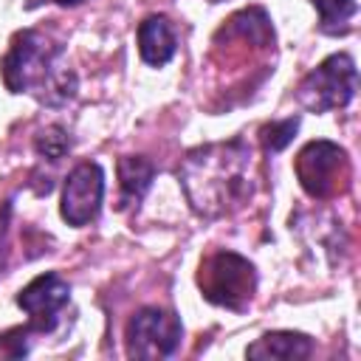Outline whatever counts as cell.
I'll return each mask as SVG.
<instances>
[{"label": "cell", "mask_w": 361, "mask_h": 361, "mask_svg": "<svg viewBox=\"0 0 361 361\" xmlns=\"http://www.w3.org/2000/svg\"><path fill=\"white\" fill-rule=\"evenodd\" d=\"M178 180L200 217L228 214L251 195V147L243 138L195 147L180 161Z\"/></svg>", "instance_id": "obj_1"}, {"label": "cell", "mask_w": 361, "mask_h": 361, "mask_svg": "<svg viewBox=\"0 0 361 361\" xmlns=\"http://www.w3.org/2000/svg\"><path fill=\"white\" fill-rule=\"evenodd\" d=\"M0 71L11 93H31L51 107L65 104L76 93V76L65 65L62 45L34 28H25L11 39Z\"/></svg>", "instance_id": "obj_2"}, {"label": "cell", "mask_w": 361, "mask_h": 361, "mask_svg": "<svg viewBox=\"0 0 361 361\" xmlns=\"http://www.w3.org/2000/svg\"><path fill=\"white\" fill-rule=\"evenodd\" d=\"M197 285L206 302L228 310H245L257 290V271L234 251H214L200 262Z\"/></svg>", "instance_id": "obj_3"}, {"label": "cell", "mask_w": 361, "mask_h": 361, "mask_svg": "<svg viewBox=\"0 0 361 361\" xmlns=\"http://www.w3.org/2000/svg\"><path fill=\"white\" fill-rule=\"evenodd\" d=\"M358 87V71L353 56L333 54L322 65H316L296 87V99L310 113H327L353 102Z\"/></svg>", "instance_id": "obj_4"}, {"label": "cell", "mask_w": 361, "mask_h": 361, "mask_svg": "<svg viewBox=\"0 0 361 361\" xmlns=\"http://www.w3.org/2000/svg\"><path fill=\"white\" fill-rule=\"evenodd\" d=\"M293 169H296V178L302 183V189L316 200L338 195L350 180L347 152L333 141H310V144H305L299 149V155H296Z\"/></svg>", "instance_id": "obj_5"}, {"label": "cell", "mask_w": 361, "mask_h": 361, "mask_svg": "<svg viewBox=\"0 0 361 361\" xmlns=\"http://www.w3.org/2000/svg\"><path fill=\"white\" fill-rule=\"evenodd\" d=\"M183 336L180 319L172 310L164 307H141L130 322H127V355L130 358H166L178 350Z\"/></svg>", "instance_id": "obj_6"}, {"label": "cell", "mask_w": 361, "mask_h": 361, "mask_svg": "<svg viewBox=\"0 0 361 361\" xmlns=\"http://www.w3.org/2000/svg\"><path fill=\"white\" fill-rule=\"evenodd\" d=\"M102 197H104V172L99 164L85 161V164L73 166L68 180H65L62 217L71 226H87L99 214Z\"/></svg>", "instance_id": "obj_7"}, {"label": "cell", "mask_w": 361, "mask_h": 361, "mask_svg": "<svg viewBox=\"0 0 361 361\" xmlns=\"http://www.w3.org/2000/svg\"><path fill=\"white\" fill-rule=\"evenodd\" d=\"M68 299H71V285L59 274H39L20 290L17 305L28 313V327L45 333L56 324Z\"/></svg>", "instance_id": "obj_8"}, {"label": "cell", "mask_w": 361, "mask_h": 361, "mask_svg": "<svg viewBox=\"0 0 361 361\" xmlns=\"http://www.w3.org/2000/svg\"><path fill=\"white\" fill-rule=\"evenodd\" d=\"M178 51V39L172 23L164 14H152L138 25V54L147 65L164 68Z\"/></svg>", "instance_id": "obj_9"}, {"label": "cell", "mask_w": 361, "mask_h": 361, "mask_svg": "<svg viewBox=\"0 0 361 361\" xmlns=\"http://www.w3.org/2000/svg\"><path fill=\"white\" fill-rule=\"evenodd\" d=\"M310 353H313V341L305 333H293V330L265 333L245 350L248 358H259V361H296V358H307Z\"/></svg>", "instance_id": "obj_10"}, {"label": "cell", "mask_w": 361, "mask_h": 361, "mask_svg": "<svg viewBox=\"0 0 361 361\" xmlns=\"http://www.w3.org/2000/svg\"><path fill=\"white\" fill-rule=\"evenodd\" d=\"M152 164L141 155H124L118 158V183H121V197L124 203H138L144 192L152 183Z\"/></svg>", "instance_id": "obj_11"}, {"label": "cell", "mask_w": 361, "mask_h": 361, "mask_svg": "<svg viewBox=\"0 0 361 361\" xmlns=\"http://www.w3.org/2000/svg\"><path fill=\"white\" fill-rule=\"evenodd\" d=\"M310 6L319 11V28L324 34H347L350 20L358 11L355 0H310Z\"/></svg>", "instance_id": "obj_12"}, {"label": "cell", "mask_w": 361, "mask_h": 361, "mask_svg": "<svg viewBox=\"0 0 361 361\" xmlns=\"http://www.w3.org/2000/svg\"><path fill=\"white\" fill-rule=\"evenodd\" d=\"M299 130V118H282V121H271L262 127V144L268 152H279L290 144L293 133Z\"/></svg>", "instance_id": "obj_13"}, {"label": "cell", "mask_w": 361, "mask_h": 361, "mask_svg": "<svg viewBox=\"0 0 361 361\" xmlns=\"http://www.w3.org/2000/svg\"><path fill=\"white\" fill-rule=\"evenodd\" d=\"M68 149H71V138H68V133L62 127H48V130H42L37 135V152L51 158V161H59Z\"/></svg>", "instance_id": "obj_14"}, {"label": "cell", "mask_w": 361, "mask_h": 361, "mask_svg": "<svg viewBox=\"0 0 361 361\" xmlns=\"http://www.w3.org/2000/svg\"><path fill=\"white\" fill-rule=\"evenodd\" d=\"M56 3H59V6H79L82 0H56Z\"/></svg>", "instance_id": "obj_15"}]
</instances>
